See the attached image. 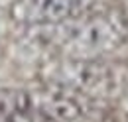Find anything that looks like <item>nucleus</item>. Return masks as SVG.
Wrapping results in <instances>:
<instances>
[{
  "label": "nucleus",
  "mask_w": 128,
  "mask_h": 122,
  "mask_svg": "<svg viewBox=\"0 0 128 122\" xmlns=\"http://www.w3.org/2000/svg\"><path fill=\"white\" fill-rule=\"evenodd\" d=\"M65 57L100 59L128 40V16L118 8H98L85 16L51 26H32Z\"/></svg>",
  "instance_id": "f257e3e1"
},
{
  "label": "nucleus",
  "mask_w": 128,
  "mask_h": 122,
  "mask_svg": "<svg viewBox=\"0 0 128 122\" xmlns=\"http://www.w3.org/2000/svg\"><path fill=\"white\" fill-rule=\"evenodd\" d=\"M46 79L51 85H59L81 96L95 98H110L120 91V73L102 63L100 59H85V57H65L51 63L46 71Z\"/></svg>",
  "instance_id": "f03ea898"
},
{
  "label": "nucleus",
  "mask_w": 128,
  "mask_h": 122,
  "mask_svg": "<svg viewBox=\"0 0 128 122\" xmlns=\"http://www.w3.org/2000/svg\"><path fill=\"white\" fill-rule=\"evenodd\" d=\"M102 0H16L10 8L12 18L26 26H51L95 12Z\"/></svg>",
  "instance_id": "7ed1b4c3"
},
{
  "label": "nucleus",
  "mask_w": 128,
  "mask_h": 122,
  "mask_svg": "<svg viewBox=\"0 0 128 122\" xmlns=\"http://www.w3.org/2000/svg\"><path fill=\"white\" fill-rule=\"evenodd\" d=\"M87 100L89 98L51 83L46 89L30 92L32 110L53 122H81L87 114Z\"/></svg>",
  "instance_id": "20e7f679"
},
{
  "label": "nucleus",
  "mask_w": 128,
  "mask_h": 122,
  "mask_svg": "<svg viewBox=\"0 0 128 122\" xmlns=\"http://www.w3.org/2000/svg\"><path fill=\"white\" fill-rule=\"evenodd\" d=\"M0 122H36V112L32 108L0 110Z\"/></svg>",
  "instance_id": "39448f33"
}]
</instances>
